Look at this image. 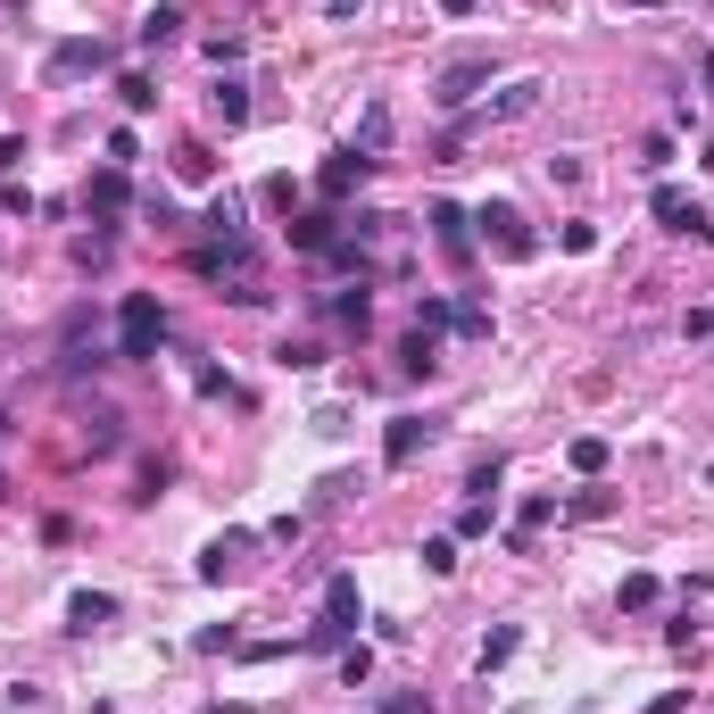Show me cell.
Listing matches in <instances>:
<instances>
[{
	"label": "cell",
	"mask_w": 714,
	"mask_h": 714,
	"mask_svg": "<svg viewBox=\"0 0 714 714\" xmlns=\"http://www.w3.org/2000/svg\"><path fill=\"white\" fill-rule=\"evenodd\" d=\"M565 457H573V473H606V440H599V433H582Z\"/></svg>",
	"instance_id": "ffe728a7"
},
{
	"label": "cell",
	"mask_w": 714,
	"mask_h": 714,
	"mask_svg": "<svg viewBox=\"0 0 714 714\" xmlns=\"http://www.w3.org/2000/svg\"><path fill=\"white\" fill-rule=\"evenodd\" d=\"M540 92H548V83L540 76H524V83H507V92H499V100H490V125H507V116H532V109H540Z\"/></svg>",
	"instance_id": "52a82bcc"
},
{
	"label": "cell",
	"mask_w": 714,
	"mask_h": 714,
	"mask_svg": "<svg viewBox=\"0 0 714 714\" xmlns=\"http://www.w3.org/2000/svg\"><path fill=\"white\" fill-rule=\"evenodd\" d=\"M109 615H116V599H109V590H76V599H67V623H76V632H100Z\"/></svg>",
	"instance_id": "30bf717a"
},
{
	"label": "cell",
	"mask_w": 714,
	"mask_h": 714,
	"mask_svg": "<svg viewBox=\"0 0 714 714\" xmlns=\"http://www.w3.org/2000/svg\"><path fill=\"white\" fill-rule=\"evenodd\" d=\"M648 208H657V225H690V216H698V200H690V191H681V183H657V200H648Z\"/></svg>",
	"instance_id": "8fae6325"
},
{
	"label": "cell",
	"mask_w": 714,
	"mask_h": 714,
	"mask_svg": "<svg viewBox=\"0 0 714 714\" xmlns=\"http://www.w3.org/2000/svg\"><path fill=\"white\" fill-rule=\"evenodd\" d=\"M681 706H690V690H665V698H657L648 714H681Z\"/></svg>",
	"instance_id": "83f0119b"
},
{
	"label": "cell",
	"mask_w": 714,
	"mask_h": 714,
	"mask_svg": "<svg viewBox=\"0 0 714 714\" xmlns=\"http://www.w3.org/2000/svg\"><path fill=\"white\" fill-rule=\"evenodd\" d=\"M175 175H183V183H208V175H216V150H208V142H183V150H175Z\"/></svg>",
	"instance_id": "2e32d148"
},
{
	"label": "cell",
	"mask_w": 714,
	"mask_h": 714,
	"mask_svg": "<svg viewBox=\"0 0 714 714\" xmlns=\"http://www.w3.org/2000/svg\"><path fill=\"white\" fill-rule=\"evenodd\" d=\"M175 34H183V9H175V0H158L150 18H142V42L158 51V42H175Z\"/></svg>",
	"instance_id": "5bb4252c"
},
{
	"label": "cell",
	"mask_w": 714,
	"mask_h": 714,
	"mask_svg": "<svg viewBox=\"0 0 714 714\" xmlns=\"http://www.w3.org/2000/svg\"><path fill=\"white\" fill-rule=\"evenodd\" d=\"M366 167H375V158H357V150H341V158H333V167H324V175H316V183H324V200H349V191H357V183H366Z\"/></svg>",
	"instance_id": "9c48e42d"
},
{
	"label": "cell",
	"mask_w": 714,
	"mask_h": 714,
	"mask_svg": "<svg viewBox=\"0 0 714 714\" xmlns=\"http://www.w3.org/2000/svg\"><path fill=\"white\" fill-rule=\"evenodd\" d=\"M457 532H466V540H482V532H490V499H473V507L457 515Z\"/></svg>",
	"instance_id": "4316f807"
},
{
	"label": "cell",
	"mask_w": 714,
	"mask_h": 714,
	"mask_svg": "<svg viewBox=\"0 0 714 714\" xmlns=\"http://www.w3.org/2000/svg\"><path fill=\"white\" fill-rule=\"evenodd\" d=\"M357 9H366V0H324V18H357Z\"/></svg>",
	"instance_id": "f546056e"
},
{
	"label": "cell",
	"mask_w": 714,
	"mask_h": 714,
	"mask_svg": "<svg viewBox=\"0 0 714 714\" xmlns=\"http://www.w3.org/2000/svg\"><path fill=\"white\" fill-rule=\"evenodd\" d=\"M375 714H433V698H424V690H399V698H382Z\"/></svg>",
	"instance_id": "484cf974"
},
{
	"label": "cell",
	"mask_w": 714,
	"mask_h": 714,
	"mask_svg": "<svg viewBox=\"0 0 714 714\" xmlns=\"http://www.w3.org/2000/svg\"><path fill=\"white\" fill-rule=\"evenodd\" d=\"M515 648H524V632H515V623H499V632L482 639V673H499V665H507Z\"/></svg>",
	"instance_id": "ac0fdd59"
},
{
	"label": "cell",
	"mask_w": 714,
	"mask_h": 714,
	"mask_svg": "<svg viewBox=\"0 0 714 714\" xmlns=\"http://www.w3.org/2000/svg\"><path fill=\"white\" fill-rule=\"evenodd\" d=\"M433 233H440V249H466V216H457V208H449V200H440V208H433Z\"/></svg>",
	"instance_id": "7402d4cb"
},
{
	"label": "cell",
	"mask_w": 714,
	"mask_h": 714,
	"mask_svg": "<svg viewBox=\"0 0 714 714\" xmlns=\"http://www.w3.org/2000/svg\"><path fill=\"white\" fill-rule=\"evenodd\" d=\"M473 225H482V242L499 249V258H532V249H540V233H532L524 216H515V208H482Z\"/></svg>",
	"instance_id": "7a4b0ae2"
},
{
	"label": "cell",
	"mask_w": 714,
	"mask_h": 714,
	"mask_svg": "<svg viewBox=\"0 0 714 714\" xmlns=\"http://www.w3.org/2000/svg\"><path fill=\"white\" fill-rule=\"evenodd\" d=\"M208 109H216V116H225V125H249V92H242V83H216V92H208Z\"/></svg>",
	"instance_id": "9a60e30c"
},
{
	"label": "cell",
	"mask_w": 714,
	"mask_h": 714,
	"mask_svg": "<svg viewBox=\"0 0 714 714\" xmlns=\"http://www.w3.org/2000/svg\"><path fill=\"white\" fill-rule=\"evenodd\" d=\"M109 42H58V58H51V76H100L109 67Z\"/></svg>",
	"instance_id": "8992f818"
},
{
	"label": "cell",
	"mask_w": 714,
	"mask_h": 714,
	"mask_svg": "<svg viewBox=\"0 0 714 714\" xmlns=\"http://www.w3.org/2000/svg\"><path fill=\"white\" fill-rule=\"evenodd\" d=\"M382 142H391V109L375 100V109H366V125H357V158H375Z\"/></svg>",
	"instance_id": "e0dca14e"
},
{
	"label": "cell",
	"mask_w": 714,
	"mask_h": 714,
	"mask_svg": "<svg viewBox=\"0 0 714 714\" xmlns=\"http://www.w3.org/2000/svg\"><path fill=\"white\" fill-rule=\"evenodd\" d=\"M433 440V424L424 415H391V433H382V466H415V449Z\"/></svg>",
	"instance_id": "5b68a950"
},
{
	"label": "cell",
	"mask_w": 714,
	"mask_h": 714,
	"mask_svg": "<svg viewBox=\"0 0 714 714\" xmlns=\"http://www.w3.org/2000/svg\"><path fill=\"white\" fill-rule=\"evenodd\" d=\"M18 158H25V142H18V133H0V167H18Z\"/></svg>",
	"instance_id": "f1b7e54d"
},
{
	"label": "cell",
	"mask_w": 714,
	"mask_h": 714,
	"mask_svg": "<svg viewBox=\"0 0 714 714\" xmlns=\"http://www.w3.org/2000/svg\"><path fill=\"white\" fill-rule=\"evenodd\" d=\"M440 9H449V18H473V0H440Z\"/></svg>",
	"instance_id": "4dcf8cb0"
},
{
	"label": "cell",
	"mask_w": 714,
	"mask_h": 714,
	"mask_svg": "<svg viewBox=\"0 0 714 714\" xmlns=\"http://www.w3.org/2000/svg\"><path fill=\"white\" fill-rule=\"evenodd\" d=\"M399 366H408V375H433V366H440V349H433V333H415V341H408V349H399Z\"/></svg>",
	"instance_id": "44dd1931"
},
{
	"label": "cell",
	"mask_w": 714,
	"mask_h": 714,
	"mask_svg": "<svg viewBox=\"0 0 714 714\" xmlns=\"http://www.w3.org/2000/svg\"><path fill=\"white\" fill-rule=\"evenodd\" d=\"M291 242H300V249H333V216H300V225H291Z\"/></svg>",
	"instance_id": "603a6c76"
},
{
	"label": "cell",
	"mask_w": 714,
	"mask_h": 714,
	"mask_svg": "<svg viewBox=\"0 0 714 714\" xmlns=\"http://www.w3.org/2000/svg\"><path fill=\"white\" fill-rule=\"evenodd\" d=\"M357 615H366V599H357V573H333V582H324V623H316V632H324V639H349Z\"/></svg>",
	"instance_id": "277c9868"
},
{
	"label": "cell",
	"mask_w": 714,
	"mask_h": 714,
	"mask_svg": "<svg viewBox=\"0 0 714 714\" xmlns=\"http://www.w3.org/2000/svg\"><path fill=\"white\" fill-rule=\"evenodd\" d=\"M632 9H665V0H632Z\"/></svg>",
	"instance_id": "1f68e13d"
},
{
	"label": "cell",
	"mask_w": 714,
	"mask_h": 714,
	"mask_svg": "<svg viewBox=\"0 0 714 714\" xmlns=\"http://www.w3.org/2000/svg\"><path fill=\"white\" fill-rule=\"evenodd\" d=\"M490 83V51L482 58H449V67H440V83H433V100L440 109H473V92H482Z\"/></svg>",
	"instance_id": "3957f363"
},
{
	"label": "cell",
	"mask_w": 714,
	"mask_h": 714,
	"mask_svg": "<svg viewBox=\"0 0 714 714\" xmlns=\"http://www.w3.org/2000/svg\"><path fill=\"white\" fill-rule=\"evenodd\" d=\"M200 275H225V249H200ZM233 300H266L258 282H249V266L233 258Z\"/></svg>",
	"instance_id": "4fadbf2b"
},
{
	"label": "cell",
	"mask_w": 714,
	"mask_h": 714,
	"mask_svg": "<svg viewBox=\"0 0 714 714\" xmlns=\"http://www.w3.org/2000/svg\"><path fill=\"white\" fill-rule=\"evenodd\" d=\"M557 249H573V258H590V249H599V225H557Z\"/></svg>",
	"instance_id": "cb8c5ba5"
},
{
	"label": "cell",
	"mask_w": 714,
	"mask_h": 714,
	"mask_svg": "<svg viewBox=\"0 0 714 714\" xmlns=\"http://www.w3.org/2000/svg\"><path fill=\"white\" fill-rule=\"evenodd\" d=\"M657 599H665V582H657V573H623V606H632V615H648Z\"/></svg>",
	"instance_id": "d6986e66"
},
{
	"label": "cell",
	"mask_w": 714,
	"mask_h": 714,
	"mask_svg": "<svg viewBox=\"0 0 714 714\" xmlns=\"http://www.w3.org/2000/svg\"><path fill=\"white\" fill-rule=\"evenodd\" d=\"M125 200H133L125 167H100V175H92V208H100V216H116V208H125Z\"/></svg>",
	"instance_id": "7c38bea8"
},
{
	"label": "cell",
	"mask_w": 714,
	"mask_h": 714,
	"mask_svg": "<svg viewBox=\"0 0 714 714\" xmlns=\"http://www.w3.org/2000/svg\"><path fill=\"white\" fill-rule=\"evenodd\" d=\"M440 324H457L449 300H424V308H415V333H440Z\"/></svg>",
	"instance_id": "d4e9b609"
},
{
	"label": "cell",
	"mask_w": 714,
	"mask_h": 714,
	"mask_svg": "<svg viewBox=\"0 0 714 714\" xmlns=\"http://www.w3.org/2000/svg\"><path fill=\"white\" fill-rule=\"evenodd\" d=\"M706 167H714V142H706Z\"/></svg>",
	"instance_id": "d6a6232c"
},
{
	"label": "cell",
	"mask_w": 714,
	"mask_h": 714,
	"mask_svg": "<svg viewBox=\"0 0 714 714\" xmlns=\"http://www.w3.org/2000/svg\"><path fill=\"white\" fill-rule=\"evenodd\" d=\"M158 341H167V316H158L150 291H133L116 308V357H158Z\"/></svg>",
	"instance_id": "6da1fadb"
},
{
	"label": "cell",
	"mask_w": 714,
	"mask_h": 714,
	"mask_svg": "<svg viewBox=\"0 0 714 714\" xmlns=\"http://www.w3.org/2000/svg\"><path fill=\"white\" fill-rule=\"evenodd\" d=\"M249 557V532H225V540H208V557H200V582H225L233 565Z\"/></svg>",
	"instance_id": "ba28073f"
}]
</instances>
